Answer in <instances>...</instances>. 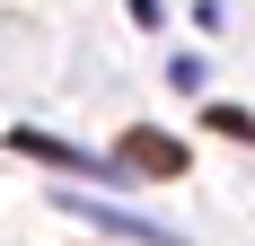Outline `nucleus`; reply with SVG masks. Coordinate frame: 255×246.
Masks as SVG:
<instances>
[{"mask_svg":"<svg viewBox=\"0 0 255 246\" xmlns=\"http://www.w3.org/2000/svg\"><path fill=\"white\" fill-rule=\"evenodd\" d=\"M9 149H18V158H44V167H79V176H132L124 158H115V167H97V158H79L71 141H44V132H9Z\"/></svg>","mask_w":255,"mask_h":246,"instance_id":"2","label":"nucleus"},{"mask_svg":"<svg viewBox=\"0 0 255 246\" xmlns=\"http://www.w3.org/2000/svg\"><path fill=\"white\" fill-rule=\"evenodd\" d=\"M79 211H88V220H97L106 238H141V246H176V238H167L158 220H132V211H106V202H79Z\"/></svg>","mask_w":255,"mask_h":246,"instance_id":"3","label":"nucleus"},{"mask_svg":"<svg viewBox=\"0 0 255 246\" xmlns=\"http://www.w3.org/2000/svg\"><path fill=\"white\" fill-rule=\"evenodd\" d=\"M132 176H176L185 167V141H167V132H124V149H115Z\"/></svg>","mask_w":255,"mask_h":246,"instance_id":"1","label":"nucleus"}]
</instances>
